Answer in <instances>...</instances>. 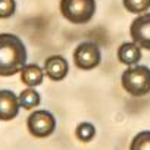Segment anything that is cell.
Listing matches in <instances>:
<instances>
[{
	"instance_id": "obj_1",
	"label": "cell",
	"mask_w": 150,
	"mask_h": 150,
	"mask_svg": "<svg viewBox=\"0 0 150 150\" xmlns=\"http://www.w3.org/2000/svg\"><path fill=\"white\" fill-rule=\"evenodd\" d=\"M28 52L24 41L11 33L0 34V77H12L27 65Z\"/></svg>"
},
{
	"instance_id": "obj_2",
	"label": "cell",
	"mask_w": 150,
	"mask_h": 150,
	"mask_svg": "<svg viewBox=\"0 0 150 150\" xmlns=\"http://www.w3.org/2000/svg\"><path fill=\"white\" fill-rule=\"evenodd\" d=\"M121 84L127 93L141 97L150 93V68L146 65H134L127 68L121 75Z\"/></svg>"
},
{
	"instance_id": "obj_3",
	"label": "cell",
	"mask_w": 150,
	"mask_h": 150,
	"mask_svg": "<svg viewBox=\"0 0 150 150\" xmlns=\"http://www.w3.org/2000/svg\"><path fill=\"white\" fill-rule=\"evenodd\" d=\"M60 13L72 24H87L96 13V0H60Z\"/></svg>"
},
{
	"instance_id": "obj_4",
	"label": "cell",
	"mask_w": 150,
	"mask_h": 150,
	"mask_svg": "<svg viewBox=\"0 0 150 150\" xmlns=\"http://www.w3.org/2000/svg\"><path fill=\"white\" fill-rule=\"evenodd\" d=\"M27 128L31 135L37 138H46L56 129V118L49 110H33L27 119Z\"/></svg>"
},
{
	"instance_id": "obj_5",
	"label": "cell",
	"mask_w": 150,
	"mask_h": 150,
	"mask_svg": "<svg viewBox=\"0 0 150 150\" xmlns=\"http://www.w3.org/2000/svg\"><path fill=\"white\" fill-rule=\"evenodd\" d=\"M74 62L80 69L84 71L97 68L102 62V52L99 44L94 41H83L78 44L74 52Z\"/></svg>"
},
{
	"instance_id": "obj_6",
	"label": "cell",
	"mask_w": 150,
	"mask_h": 150,
	"mask_svg": "<svg viewBox=\"0 0 150 150\" xmlns=\"http://www.w3.org/2000/svg\"><path fill=\"white\" fill-rule=\"evenodd\" d=\"M129 35L141 49L150 50V13H143L131 22Z\"/></svg>"
},
{
	"instance_id": "obj_7",
	"label": "cell",
	"mask_w": 150,
	"mask_h": 150,
	"mask_svg": "<svg viewBox=\"0 0 150 150\" xmlns=\"http://www.w3.org/2000/svg\"><path fill=\"white\" fill-rule=\"evenodd\" d=\"M19 99L8 88L0 90V121H12L19 115Z\"/></svg>"
},
{
	"instance_id": "obj_8",
	"label": "cell",
	"mask_w": 150,
	"mask_h": 150,
	"mask_svg": "<svg viewBox=\"0 0 150 150\" xmlns=\"http://www.w3.org/2000/svg\"><path fill=\"white\" fill-rule=\"evenodd\" d=\"M69 72V63L68 60L60 54H53L46 59L44 62V74L52 81H62L66 78Z\"/></svg>"
},
{
	"instance_id": "obj_9",
	"label": "cell",
	"mask_w": 150,
	"mask_h": 150,
	"mask_svg": "<svg viewBox=\"0 0 150 150\" xmlns=\"http://www.w3.org/2000/svg\"><path fill=\"white\" fill-rule=\"evenodd\" d=\"M118 60L127 66L138 65V62L141 60V47L134 41L122 43L118 49Z\"/></svg>"
},
{
	"instance_id": "obj_10",
	"label": "cell",
	"mask_w": 150,
	"mask_h": 150,
	"mask_svg": "<svg viewBox=\"0 0 150 150\" xmlns=\"http://www.w3.org/2000/svg\"><path fill=\"white\" fill-rule=\"evenodd\" d=\"M21 80L27 87H38L44 80V69L37 63H27L21 71Z\"/></svg>"
},
{
	"instance_id": "obj_11",
	"label": "cell",
	"mask_w": 150,
	"mask_h": 150,
	"mask_svg": "<svg viewBox=\"0 0 150 150\" xmlns=\"http://www.w3.org/2000/svg\"><path fill=\"white\" fill-rule=\"evenodd\" d=\"M18 99H19L21 108H24L27 110L35 109L40 105V102H41V96L34 87H28V88L22 90L21 94L18 96Z\"/></svg>"
},
{
	"instance_id": "obj_12",
	"label": "cell",
	"mask_w": 150,
	"mask_h": 150,
	"mask_svg": "<svg viewBox=\"0 0 150 150\" xmlns=\"http://www.w3.org/2000/svg\"><path fill=\"white\" fill-rule=\"evenodd\" d=\"M75 135L83 143H88L96 137V127L91 122H81L77 129H75Z\"/></svg>"
},
{
	"instance_id": "obj_13",
	"label": "cell",
	"mask_w": 150,
	"mask_h": 150,
	"mask_svg": "<svg viewBox=\"0 0 150 150\" xmlns=\"http://www.w3.org/2000/svg\"><path fill=\"white\" fill-rule=\"evenodd\" d=\"M124 8L135 15L146 13V11L150 8V0H122Z\"/></svg>"
},
{
	"instance_id": "obj_14",
	"label": "cell",
	"mask_w": 150,
	"mask_h": 150,
	"mask_svg": "<svg viewBox=\"0 0 150 150\" xmlns=\"http://www.w3.org/2000/svg\"><path fill=\"white\" fill-rule=\"evenodd\" d=\"M129 150H150V131L138 132L132 138Z\"/></svg>"
},
{
	"instance_id": "obj_15",
	"label": "cell",
	"mask_w": 150,
	"mask_h": 150,
	"mask_svg": "<svg viewBox=\"0 0 150 150\" xmlns=\"http://www.w3.org/2000/svg\"><path fill=\"white\" fill-rule=\"evenodd\" d=\"M16 12V0H0V19L12 18Z\"/></svg>"
}]
</instances>
